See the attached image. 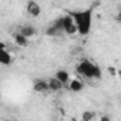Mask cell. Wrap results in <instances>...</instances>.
I'll list each match as a JSON object with an SVG mask.
<instances>
[{
    "label": "cell",
    "instance_id": "1",
    "mask_svg": "<svg viewBox=\"0 0 121 121\" xmlns=\"http://www.w3.org/2000/svg\"><path fill=\"white\" fill-rule=\"evenodd\" d=\"M77 27V31L80 36H87L91 31V24H93V10L86 9V10H76L69 13Z\"/></svg>",
    "mask_w": 121,
    "mask_h": 121
},
{
    "label": "cell",
    "instance_id": "2",
    "mask_svg": "<svg viewBox=\"0 0 121 121\" xmlns=\"http://www.w3.org/2000/svg\"><path fill=\"white\" fill-rule=\"evenodd\" d=\"M77 73L86 78H90V80H100L101 78V69L95 63L90 61V60H81L77 64Z\"/></svg>",
    "mask_w": 121,
    "mask_h": 121
},
{
    "label": "cell",
    "instance_id": "3",
    "mask_svg": "<svg viewBox=\"0 0 121 121\" xmlns=\"http://www.w3.org/2000/svg\"><path fill=\"white\" fill-rule=\"evenodd\" d=\"M63 31L66 33V34H76V33H78L77 31V27H76V23H74V20H73V17L67 13L66 16H63Z\"/></svg>",
    "mask_w": 121,
    "mask_h": 121
},
{
    "label": "cell",
    "instance_id": "4",
    "mask_svg": "<svg viewBox=\"0 0 121 121\" xmlns=\"http://www.w3.org/2000/svg\"><path fill=\"white\" fill-rule=\"evenodd\" d=\"M33 91L39 93V94H44L50 91V86H48V80H43V78H37L33 83Z\"/></svg>",
    "mask_w": 121,
    "mask_h": 121
},
{
    "label": "cell",
    "instance_id": "5",
    "mask_svg": "<svg viewBox=\"0 0 121 121\" xmlns=\"http://www.w3.org/2000/svg\"><path fill=\"white\" fill-rule=\"evenodd\" d=\"M26 10L27 13L31 16V17H39L40 13H41V7L37 2H34V0H30V2H27L26 4Z\"/></svg>",
    "mask_w": 121,
    "mask_h": 121
},
{
    "label": "cell",
    "instance_id": "6",
    "mask_svg": "<svg viewBox=\"0 0 121 121\" xmlns=\"http://www.w3.org/2000/svg\"><path fill=\"white\" fill-rule=\"evenodd\" d=\"M58 81H61L63 83V86L64 87H69V84H70V73L69 71H66V70H57V73H56V76H54Z\"/></svg>",
    "mask_w": 121,
    "mask_h": 121
},
{
    "label": "cell",
    "instance_id": "7",
    "mask_svg": "<svg viewBox=\"0 0 121 121\" xmlns=\"http://www.w3.org/2000/svg\"><path fill=\"white\" fill-rule=\"evenodd\" d=\"M12 61H13L12 53H9L6 48H0V64L9 66V64H12Z\"/></svg>",
    "mask_w": 121,
    "mask_h": 121
},
{
    "label": "cell",
    "instance_id": "8",
    "mask_svg": "<svg viewBox=\"0 0 121 121\" xmlns=\"http://www.w3.org/2000/svg\"><path fill=\"white\" fill-rule=\"evenodd\" d=\"M70 91H73V93H80V91H83V88H84V83H83V80H80V78H73L71 81H70V84H69V87H67Z\"/></svg>",
    "mask_w": 121,
    "mask_h": 121
},
{
    "label": "cell",
    "instance_id": "9",
    "mask_svg": "<svg viewBox=\"0 0 121 121\" xmlns=\"http://www.w3.org/2000/svg\"><path fill=\"white\" fill-rule=\"evenodd\" d=\"M19 33H22L26 39H31V37H34V36L37 34V30H36L33 26L26 24V26H23V27L20 29V31H19Z\"/></svg>",
    "mask_w": 121,
    "mask_h": 121
},
{
    "label": "cell",
    "instance_id": "10",
    "mask_svg": "<svg viewBox=\"0 0 121 121\" xmlns=\"http://www.w3.org/2000/svg\"><path fill=\"white\" fill-rule=\"evenodd\" d=\"M13 39H14V43L19 47H27L29 46V39H26L22 33H14L13 34Z\"/></svg>",
    "mask_w": 121,
    "mask_h": 121
},
{
    "label": "cell",
    "instance_id": "11",
    "mask_svg": "<svg viewBox=\"0 0 121 121\" xmlns=\"http://www.w3.org/2000/svg\"><path fill=\"white\" fill-rule=\"evenodd\" d=\"M48 86H50V91H60L61 88H64L63 83H61V81H58L56 77L48 78Z\"/></svg>",
    "mask_w": 121,
    "mask_h": 121
},
{
    "label": "cell",
    "instance_id": "12",
    "mask_svg": "<svg viewBox=\"0 0 121 121\" xmlns=\"http://www.w3.org/2000/svg\"><path fill=\"white\" fill-rule=\"evenodd\" d=\"M94 117H95V112L87 110V111H84V112L81 114V121H93Z\"/></svg>",
    "mask_w": 121,
    "mask_h": 121
},
{
    "label": "cell",
    "instance_id": "13",
    "mask_svg": "<svg viewBox=\"0 0 121 121\" xmlns=\"http://www.w3.org/2000/svg\"><path fill=\"white\" fill-rule=\"evenodd\" d=\"M46 34H47V36H50V37H53V36H58V34H60V31H58L57 29H54L53 26H50V27L46 30Z\"/></svg>",
    "mask_w": 121,
    "mask_h": 121
},
{
    "label": "cell",
    "instance_id": "14",
    "mask_svg": "<svg viewBox=\"0 0 121 121\" xmlns=\"http://www.w3.org/2000/svg\"><path fill=\"white\" fill-rule=\"evenodd\" d=\"M107 70H108L110 76H115V74H117V69H115V67H112V66H110V67H108Z\"/></svg>",
    "mask_w": 121,
    "mask_h": 121
},
{
    "label": "cell",
    "instance_id": "15",
    "mask_svg": "<svg viewBox=\"0 0 121 121\" xmlns=\"http://www.w3.org/2000/svg\"><path fill=\"white\" fill-rule=\"evenodd\" d=\"M115 20H117L118 23H121V10L117 12V14H115Z\"/></svg>",
    "mask_w": 121,
    "mask_h": 121
},
{
    "label": "cell",
    "instance_id": "16",
    "mask_svg": "<svg viewBox=\"0 0 121 121\" xmlns=\"http://www.w3.org/2000/svg\"><path fill=\"white\" fill-rule=\"evenodd\" d=\"M100 121H111V118H110L108 115H103V117L100 118Z\"/></svg>",
    "mask_w": 121,
    "mask_h": 121
},
{
    "label": "cell",
    "instance_id": "17",
    "mask_svg": "<svg viewBox=\"0 0 121 121\" xmlns=\"http://www.w3.org/2000/svg\"><path fill=\"white\" fill-rule=\"evenodd\" d=\"M3 121H10V120H3Z\"/></svg>",
    "mask_w": 121,
    "mask_h": 121
},
{
    "label": "cell",
    "instance_id": "18",
    "mask_svg": "<svg viewBox=\"0 0 121 121\" xmlns=\"http://www.w3.org/2000/svg\"><path fill=\"white\" fill-rule=\"evenodd\" d=\"M74 121H76V120H74Z\"/></svg>",
    "mask_w": 121,
    "mask_h": 121
}]
</instances>
